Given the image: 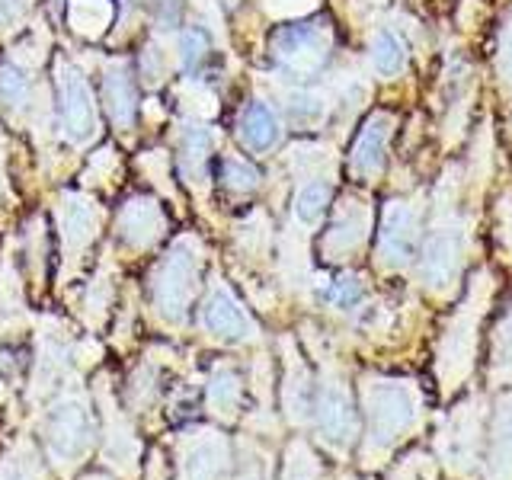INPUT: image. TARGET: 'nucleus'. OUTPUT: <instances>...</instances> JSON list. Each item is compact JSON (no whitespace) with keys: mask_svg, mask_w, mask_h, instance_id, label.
Returning <instances> with one entry per match:
<instances>
[{"mask_svg":"<svg viewBox=\"0 0 512 480\" xmlns=\"http://www.w3.org/2000/svg\"><path fill=\"white\" fill-rule=\"evenodd\" d=\"M93 439H96V420L84 394L74 391L61 394L42 420V445L48 461L58 471L68 474L90 455Z\"/></svg>","mask_w":512,"mask_h":480,"instance_id":"f257e3e1","label":"nucleus"},{"mask_svg":"<svg viewBox=\"0 0 512 480\" xmlns=\"http://www.w3.org/2000/svg\"><path fill=\"white\" fill-rule=\"evenodd\" d=\"M199 250L192 240H180L151 272V301L167 320H183L199 285Z\"/></svg>","mask_w":512,"mask_h":480,"instance_id":"f03ea898","label":"nucleus"},{"mask_svg":"<svg viewBox=\"0 0 512 480\" xmlns=\"http://www.w3.org/2000/svg\"><path fill=\"white\" fill-rule=\"evenodd\" d=\"M327 29L324 23H288L272 32V58L288 80H311L327 61Z\"/></svg>","mask_w":512,"mask_h":480,"instance_id":"7ed1b4c3","label":"nucleus"},{"mask_svg":"<svg viewBox=\"0 0 512 480\" xmlns=\"http://www.w3.org/2000/svg\"><path fill=\"white\" fill-rule=\"evenodd\" d=\"M368 423H372V442L388 445L400 432L410 429L416 416V400L407 384L400 381H372L365 388Z\"/></svg>","mask_w":512,"mask_h":480,"instance_id":"20e7f679","label":"nucleus"},{"mask_svg":"<svg viewBox=\"0 0 512 480\" xmlns=\"http://www.w3.org/2000/svg\"><path fill=\"white\" fill-rule=\"evenodd\" d=\"M55 84H58V106H61L64 132H68L71 141L87 144L96 135V106H93L87 80L80 77V71L74 68V64L61 61Z\"/></svg>","mask_w":512,"mask_h":480,"instance_id":"39448f33","label":"nucleus"},{"mask_svg":"<svg viewBox=\"0 0 512 480\" xmlns=\"http://www.w3.org/2000/svg\"><path fill=\"white\" fill-rule=\"evenodd\" d=\"M391 128H394V119L388 112H375V116L365 119L356 144H352V154H349V170L356 173L359 180H372V176H378L384 170Z\"/></svg>","mask_w":512,"mask_h":480,"instance_id":"423d86ee","label":"nucleus"},{"mask_svg":"<svg viewBox=\"0 0 512 480\" xmlns=\"http://www.w3.org/2000/svg\"><path fill=\"white\" fill-rule=\"evenodd\" d=\"M416 231L420 221L407 202H388L381 212V228H378V247L388 263H407L416 250Z\"/></svg>","mask_w":512,"mask_h":480,"instance_id":"0eeeda50","label":"nucleus"},{"mask_svg":"<svg viewBox=\"0 0 512 480\" xmlns=\"http://www.w3.org/2000/svg\"><path fill=\"white\" fill-rule=\"evenodd\" d=\"M461 256V234L455 228H436L423 240L420 253V276L429 285H445L452 279Z\"/></svg>","mask_w":512,"mask_h":480,"instance_id":"6e6552de","label":"nucleus"},{"mask_svg":"<svg viewBox=\"0 0 512 480\" xmlns=\"http://www.w3.org/2000/svg\"><path fill=\"white\" fill-rule=\"evenodd\" d=\"M164 228H167V218L157 208V202H151V199L125 202L122 215H119V234L128 247H135V250L151 247L154 240L164 234Z\"/></svg>","mask_w":512,"mask_h":480,"instance_id":"1a4fd4ad","label":"nucleus"},{"mask_svg":"<svg viewBox=\"0 0 512 480\" xmlns=\"http://www.w3.org/2000/svg\"><path fill=\"white\" fill-rule=\"evenodd\" d=\"M202 324L208 333L224 336V340H244V336L253 330L250 317L244 314V308H240L237 298L228 292V288H215V292L205 298Z\"/></svg>","mask_w":512,"mask_h":480,"instance_id":"9d476101","label":"nucleus"},{"mask_svg":"<svg viewBox=\"0 0 512 480\" xmlns=\"http://www.w3.org/2000/svg\"><path fill=\"white\" fill-rule=\"evenodd\" d=\"M224 471V442L192 436L180 445V480H218Z\"/></svg>","mask_w":512,"mask_h":480,"instance_id":"9b49d317","label":"nucleus"},{"mask_svg":"<svg viewBox=\"0 0 512 480\" xmlns=\"http://www.w3.org/2000/svg\"><path fill=\"white\" fill-rule=\"evenodd\" d=\"M365 228H368V212L362 208V202L346 199L324 237V253L330 260H343L349 250H356L362 244Z\"/></svg>","mask_w":512,"mask_h":480,"instance_id":"f8f14e48","label":"nucleus"},{"mask_svg":"<svg viewBox=\"0 0 512 480\" xmlns=\"http://www.w3.org/2000/svg\"><path fill=\"white\" fill-rule=\"evenodd\" d=\"M317 429L333 442H346L356 429V413H352L349 394L340 384H324L317 397Z\"/></svg>","mask_w":512,"mask_h":480,"instance_id":"ddd939ff","label":"nucleus"},{"mask_svg":"<svg viewBox=\"0 0 512 480\" xmlns=\"http://www.w3.org/2000/svg\"><path fill=\"white\" fill-rule=\"evenodd\" d=\"M96 208L93 202L80 199V196H68L61 208V240H64V253L74 256L80 250L90 247V240L96 237Z\"/></svg>","mask_w":512,"mask_h":480,"instance_id":"4468645a","label":"nucleus"},{"mask_svg":"<svg viewBox=\"0 0 512 480\" xmlns=\"http://www.w3.org/2000/svg\"><path fill=\"white\" fill-rule=\"evenodd\" d=\"M103 100L109 109V119L119 128H132L135 122V109H138V96L132 84V71L125 64H112L103 77Z\"/></svg>","mask_w":512,"mask_h":480,"instance_id":"2eb2a0df","label":"nucleus"},{"mask_svg":"<svg viewBox=\"0 0 512 480\" xmlns=\"http://www.w3.org/2000/svg\"><path fill=\"white\" fill-rule=\"evenodd\" d=\"M106 461L116 468L119 474H132L138 464V439L135 429L125 416L116 413V407L106 410Z\"/></svg>","mask_w":512,"mask_h":480,"instance_id":"dca6fc26","label":"nucleus"},{"mask_svg":"<svg viewBox=\"0 0 512 480\" xmlns=\"http://www.w3.org/2000/svg\"><path fill=\"white\" fill-rule=\"evenodd\" d=\"M237 132H240V141L247 144L250 151H269L272 144L279 141V119L276 112H272L266 103L253 100L244 106L240 112V122H237Z\"/></svg>","mask_w":512,"mask_h":480,"instance_id":"f3484780","label":"nucleus"},{"mask_svg":"<svg viewBox=\"0 0 512 480\" xmlns=\"http://www.w3.org/2000/svg\"><path fill=\"white\" fill-rule=\"evenodd\" d=\"M0 480H45L42 461L36 455L32 442L20 439L10 445V452L0 461Z\"/></svg>","mask_w":512,"mask_h":480,"instance_id":"a211bd4d","label":"nucleus"},{"mask_svg":"<svg viewBox=\"0 0 512 480\" xmlns=\"http://www.w3.org/2000/svg\"><path fill=\"white\" fill-rule=\"evenodd\" d=\"M212 132L205 125H183V173L189 180H202L205 157L212 151Z\"/></svg>","mask_w":512,"mask_h":480,"instance_id":"6ab92c4d","label":"nucleus"},{"mask_svg":"<svg viewBox=\"0 0 512 480\" xmlns=\"http://www.w3.org/2000/svg\"><path fill=\"white\" fill-rule=\"evenodd\" d=\"M490 464L493 474H509L512 471V397L500 404L493 426V442H490Z\"/></svg>","mask_w":512,"mask_h":480,"instance_id":"aec40b11","label":"nucleus"},{"mask_svg":"<svg viewBox=\"0 0 512 480\" xmlns=\"http://www.w3.org/2000/svg\"><path fill=\"white\" fill-rule=\"evenodd\" d=\"M240 404V378L231 368H218V372L208 378V407L218 416H231L234 407Z\"/></svg>","mask_w":512,"mask_h":480,"instance_id":"412c9836","label":"nucleus"},{"mask_svg":"<svg viewBox=\"0 0 512 480\" xmlns=\"http://www.w3.org/2000/svg\"><path fill=\"white\" fill-rule=\"evenodd\" d=\"M330 196H333L330 183H304V186L298 189V196H295V215H298L304 224H314L320 215L327 212Z\"/></svg>","mask_w":512,"mask_h":480,"instance_id":"4be33fe9","label":"nucleus"},{"mask_svg":"<svg viewBox=\"0 0 512 480\" xmlns=\"http://www.w3.org/2000/svg\"><path fill=\"white\" fill-rule=\"evenodd\" d=\"M29 96V77L13 61H0V106L16 109Z\"/></svg>","mask_w":512,"mask_h":480,"instance_id":"5701e85b","label":"nucleus"},{"mask_svg":"<svg viewBox=\"0 0 512 480\" xmlns=\"http://www.w3.org/2000/svg\"><path fill=\"white\" fill-rule=\"evenodd\" d=\"M372 64L378 74L400 71V64H404V42H400L394 32H378L372 45Z\"/></svg>","mask_w":512,"mask_h":480,"instance_id":"b1692460","label":"nucleus"},{"mask_svg":"<svg viewBox=\"0 0 512 480\" xmlns=\"http://www.w3.org/2000/svg\"><path fill=\"white\" fill-rule=\"evenodd\" d=\"M221 183L234 192H250V189H256V183H260V173H256L247 160L228 157L221 164Z\"/></svg>","mask_w":512,"mask_h":480,"instance_id":"393cba45","label":"nucleus"},{"mask_svg":"<svg viewBox=\"0 0 512 480\" xmlns=\"http://www.w3.org/2000/svg\"><path fill=\"white\" fill-rule=\"evenodd\" d=\"M205 55H208V36L202 29H186L183 36H180V58H183V68L186 71H196L199 64L205 61Z\"/></svg>","mask_w":512,"mask_h":480,"instance_id":"a878e982","label":"nucleus"},{"mask_svg":"<svg viewBox=\"0 0 512 480\" xmlns=\"http://www.w3.org/2000/svg\"><path fill=\"white\" fill-rule=\"evenodd\" d=\"M324 298L333 301V304H340V308H356V304L362 301V285H359V279L343 276V279H336V282L327 288Z\"/></svg>","mask_w":512,"mask_h":480,"instance_id":"bb28decb","label":"nucleus"},{"mask_svg":"<svg viewBox=\"0 0 512 480\" xmlns=\"http://www.w3.org/2000/svg\"><path fill=\"white\" fill-rule=\"evenodd\" d=\"M285 112H288V119H295V122H314L320 112H324V103L308 93H292L285 103Z\"/></svg>","mask_w":512,"mask_h":480,"instance_id":"cd10ccee","label":"nucleus"},{"mask_svg":"<svg viewBox=\"0 0 512 480\" xmlns=\"http://www.w3.org/2000/svg\"><path fill=\"white\" fill-rule=\"evenodd\" d=\"M500 77L512 87V13L500 32Z\"/></svg>","mask_w":512,"mask_h":480,"instance_id":"c85d7f7f","label":"nucleus"},{"mask_svg":"<svg viewBox=\"0 0 512 480\" xmlns=\"http://www.w3.org/2000/svg\"><path fill=\"white\" fill-rule=\"evenodd\" d=\"M493 349H496V365H512V314L503 320L500 333H496Z\"/></svg>","mask_w":512,"mask_h":480,"instance_id":"c756f323","label":"nucleus"},{"mask_svg":"<svg viewBox=\"0 0 512 480\" xmlns=\"http://www.w3.org/2000/svg\"><path fill=\"white\" fill-rule=\"evenodd\" d=\"M180 10H183L180 0H160V4H157V23L164 29H173L176 20H180Z\"/></svg>","mask_w":512,"mask_h":480,"instance_id":"7c9ffc66","label":"nucleus"},{"mask_svg":"<svg viewBox=\"0 0 512 480\" xmlns=\"http://www.w3.org/2000/svg\"><path fill=\"white\" fill-rule=\"evenodd\" d=\"M23 13V0H0V23H13Z\"/></svg>","mask_w":512,"mask_h":480,"instance_id":"2f4dec72","label":"nucleus"},{"mask_svg":"<svg viewBox=\"0 0 512 480\" xmlns=\"http://www.w3.org/2000/svg\"><path fill=\"white\" fill-rule=\"evenodd\" d=\"M84 480H109V477H103V474H90V477H84Z\"/></svg>","mask_w":512,"mask_h":480,"instance_id":"473e14b6","label":"nucleus"}]
</instances>
